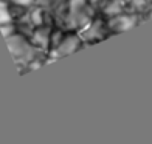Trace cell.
<instances>
[{
    "label": "cell",
    "instance_id": "cell-9",
    "mask_svg": "<svg viewBox=\"0 0 152 144\" xmlns=\"http://www.w3.org/2000/svg\"><path fill=\"white\" fill-rule=\"evenodd\" d=\"M58 2H59V0H37V3L44 5V6H51V5L58 3Z\"/></svg>",
    "mask_w": 152,
    "mask_h": 144
},
{
    "label": "cell",
    "instance_id": "cell-2",
    "mask_svg": "<svg viewBox=\"0 0 152 144\" xmlns=\"http://www.w3.org/2000/svg\"><path fill=\"white\" fill-rule=\"evenodd\" d=\"M8 40V47L11 53L14 54V57H22V56H26L30 51H31V47L28 45V42L20 37V36H16V34H12V36L6 37Z\"/></svg>",
    "mask_w": 152,
    "mask_h": 144
},
{
    "label": "cell",
    "instance_id": "cell-7",
    "mask_svg": "<svg viewBox=\"0 0 152 144\" xmlns=\"http://www.w3.org/2000/svg\"><path fill=\"white\" fill-rule=\"evenodd\" d=\"M0 30H2V33H3L5 37H10V36H12V34L16 33L12 22H11V23H5V25H0Z\"/></svg>",
    "mask_w": 152,
    "mask_h": 144
},
{
    "label": "cell",
    "instance_id": "cell-10",
    "mask_svg": "<svg viewBox=\"0 0 152 144\" xmlns=\"http://www.w3.org/2000/svg\"><path fill=\"white\" fill-rule=\"evenodd\" d=\"M149 16L152 17V6H151V12H149Z\"/></svg>",
    "mask_w": 152,
    "mask_h": 144
},
{
    "label": "cell",
    "instance_id": "cell-5",
    "mask_svg": "<svg viewBox=\"0 0 152 144\" xmlns=\"http://www.w3.org/2000/svg\"><path fill=\"white\" fill-rule=\"evenodd\" d=\"M11 22H12V19H11V12L8 9V5L0 0V25L11 23Z\"/></svg>",
    "mask_w": 152,
    "mask_h": 144
},
{
    "label": "cell",
    "instance_id": "cell-8",
    "mask_svg": "<svg viewBox=\"0 0 152 144\" xmlns=\"http://www.w3.org/2000/svg\"><path fill=\"white\" fill-rule=\"evenodd\" d=\"M11 2L17 6H30L33 3V0H11Z\"/></svg>",
    "mask_w": 152,
    "mask_h": 144
},
{
    "label": "cell",
    "instance_id": "cell-3",
    "mask_svg": "<svg viewBox=\"0 0 152 144\" xmlns=\"http://www.w3.org/2000/svg\"><path fill=\"white\" fill-rule=\"evenodd\" d=\"M109 25H110V28H113L116 31H126V30L137 25V17L127 16V14H118V16H113L110 19Z\"/></svg>",
    "mask_w": 152,
    "mask_h": 144
},
{
    "label": "cell",
    "instance_id": "cell-6",
    "mask_svg": "<svg viewBox=\"0 0 152 144\" xmlns=\"http://www.w3.org/2000/svg\"><path fill=\"white\" fill-rule=\"evenodd\" d=\"M42 20H44L42 9H40V8H36V9L31 12V22H33V25L40 26V25H42Z\"/></svg>",
    "mask_w": 152,
    "mask_h": 144
},
{
    "label": "cell",
    "instance_id": "cell-1",
    "mask_svg": "<svg viewBox=\"0 0 152 144\" xmlns=\"http://www.w3.org/2000/svg\"><path fill=\"white\" fill-rule=\"evenodd\" d=\"M81 40L76 34H68V36H64V39L61 40V44L54 48V56H67V54H72L79 48Z\"/></svg>",
    "mask_w": 152,
    "mask_h": 144
},
{
    "label": "cell",
    "instance_id": "cell-4",
    "mask_svg": "<svg viewBox=\"0 0 152 144\" xmlns=\"http://www.w3.org/2000/svg\"><path fill=\"white\" fill-rule=\"evenodd\" d=\"M50 39H51V33L48 31L47 28H39L34 33V42H36L39 47L45 48L48 44H50Z\"/></svg>",
    "mask_w": 152,
    "mask_h": 144
}]
</instances>
